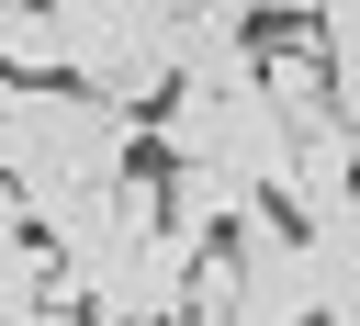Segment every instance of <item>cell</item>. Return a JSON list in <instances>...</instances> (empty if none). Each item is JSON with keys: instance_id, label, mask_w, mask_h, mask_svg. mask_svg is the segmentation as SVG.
<instances>
[{"instance_id": "3", "label": "cell", "mask_w": 360, "mask_h": 326, "mask_svg": "<svg viewBox=\"0 0 360 326\" xmlns=\"http://www.w3.org/2000/svg\"><path fill=\"white\" fill-rule=\"evenodd\" d=\"M0 67L11 79H56V11L45 0H0Z\"/></svg>"}, {"instance_id": "2", "label": "cell", "mask_w": 360, "mask_h": 326, "mask_svg": "<svg viewBox=\"0 0 360 326\" xmlns=\"http://www.w3.org/2000/svg\"><path fill=\"white\" fill-rule=\"evenodd\" d=\"M304 281H315V315L360 326V202H338V214L304 225Z\"/></svg>"}, {"instance_id": "1", "label": "cell", "mask_w": 360, "mask_h": 326, "mask_svg": "<svg viewBox=\"0 0 360 326\" xmlns=\"http://www.w3.org/2000/svg\"><path fill=\"white\" fill-rule=\"evenodd\" d=\"M225 247H236V315H315V281H304V225L259 191L225 214Z\"/></svg>"}, {"instance_id": "4", "label": "cell", "mask_w": 360, "mask_h": 326, "mask_svg": "<svg viewBox=\"0 0 360 326\" xmlns=\"http://www.w3.org/2000/svg\"><path fill=\"white\" fill-rule=\"evenodd\" d=\"M248 11H259V22H292V11H315V0H248Z\"/></svg>"}]
</instances>
